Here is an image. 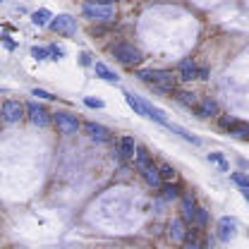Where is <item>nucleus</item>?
Returning <instances> with one entry per match:
<instances>
[{"label":"nucleus","mask_w":249,"mask_h":249,"mask_svg":"<svg viewBox=\"0 0 249 249\" xmlns=\"http://www.w3.org/2000/svg\"><path fill=\"white\" fill-rule=\"evenodd\" d=\"M237 235V220L230 216H223L218 220V240L220 242H230Z\"/></svg>","instance_id":"423d86ee"},{"label":"nucleus","mask_w":249,"mask_h":249,"mask_svg":"<svg viewBox=\"0 0 249 249\" xmlns=\"http://www.w3.org/2000/svg\"><path fill=\"white\" fill-rule=\"evenodd\" d=\"M196 115H199V118H211V115H218L216 101H211V98H204V101L199 103V108H196Z\"/></svg>","instance_id":"2eb2a0df"},{"label":"nucleus","mask_w":249,"mask_h":249,"mask_svg":"<svg viewBox=\"0 0 249 249\" xmlns=\"http://www.w3.org/2000/svg\"><path fill=\"white\" fill-rule=\"evenodd\" d=\"M51 51H53V60H58V58H62V55H65V51H62V48H58V46H51Z\"/></svg>","instance_id":"473e14b6"},{"label":"nucleus","mask_w":249,"mask_h":249,"mask_svg":"<svg viewBox=\"0 0 249 249\" xmlns=\"http://www.w3.org/2000/svg\"><path fill=\"white\" fill-rule=\"evenodd\" d=\"M168 237L173 240V242H185V237H187V230H185V220L182 218H175L170 225H168Z\"/></svg>","instance_id":"1a4fd4ad"},{"label":"nucleus","mask_w":249,"mask_h":249,"mask_svg":"<svg viewBox=\"0 0 249 249\" xmlns=\"http://www.w3.org/2000/svg\"><path fill=\"white\" fill-rule=\"evenodd\" d=\"M209 160H213L216 165H220V170H230V165H228V160H225V156L223 154H209Z\"/></svg>","instance_id":"b1692460"},{"label":"nucleus","mask_w":249,"mask_h":249,"mask_svg":"<svg viewBox=\"0 0 249 249\" xmlns=\"http://www.w3.org/2000/svg\"><path fill=\"white\" fill-rule=\"evenodd\" d=\"M51 19H55V17H53L51 10H46V7H41V10H36V12L31 15V22H34L36 27H46Z\"/></svg>","instance_id":"f3484780"},{"label":"nucleus","mask_w":249,"mask_h":249,"mask_svg":"<svg viewBox=\"0 0 249 249\" xmlns=\"http://www.w3.org/2000/svg\"><path fill=\"white\" fill-rule=\"evenodd\" d=\"M31 96H38V98H48V101H51V98H55L53 93L43 91V89H34V91H31Z\"/></svg>","instance_id":"2f4dec72"},{"label":"nucleus","mask_w":249,"mask_h":249,"mask_svg":"<svg viewBox=\"0 0 249 249\" xmlns=\"http://www.w3.org/2000/svg\"><path fill=\"white\" fill-rule=\"evenodd\" d=\"M93 72H96V77H101L103 82H110V84H115V82L120 79V77H118L108 65H103V62H96V65H93Z\"/></svg>","instance_id":"ddd939ff"},{"label":"nucleus","mask_w":249,"mask_h":249,"mask_svg":"<svg viewBox=\"0 0 249 249\" xmlns=\"http://www.w3.org/2000/svg\"><path fill=\"white\" fill-rule=\"evenodd\" d=\"M242 196H245V199L249 201V189H242Z\"/></svg>","instance_id":"f704fd0d"},{"label":"nucleus","mask_w":249,"mask_h":249,"mask_svg":"<svg viewBox=\"0 0 249 249\" xmlns=\"http://www.w3.org/2000/svg\"><path fill=\"white\" fill-rule=\"evenodd\" d=\"M82 12L89 19H96V22H110L115 17V7L113 5H101V2H84Z\"/></svg>","instance_id":"7ed1b4c3"},{"label":"nucleus","mask_w":249,"mask_h":249,"mask_svg":"<svg viewBox=\"0 0 249 249\" xmlns=\"http://www.w3.org/2000/svg\"><path fill=\"white\" fill-rule=\"evenodd\" d=\"M237 123H240V120H235V118H220V127H225V129H230V132L237 127Z\"/></svg>","instance_id":"c85d7f7f"},{"label":"nucleus","mask_w":249,"mask_h":249,"mask_svg":"<svg viewBox=\"0 0 249 249\" xmlns=\"http://www.w3.org/2000/svg\"><path fill=\"white\" fill-rule=\"evenodd\" d=\"M142 173H144V180H146V182H149L151 187H160L163 178H160V170H158L156 165H149V168H144Z\"/></svg>","instance_id":"dca6fc26"},{"label":"nucleus","mask_w":249,"mask_h":249,"mask_svg":"<svg viewBox=\"0 0 249 249\" xmlns=\"http://www.w3.org/2000/svg\"><path fill=\"white\" fill-rule=\"evenodd\" d=\"M84 132L91 137L93 142H108L110 139V132L103 127V124H96V123H84Z\"/></svg>","instance_id":"9d476101"},{"label":"nucleus","mask_w":249,"mask_h":249,"mask_svg":"<svg viewBox=\"0 0 249 249\" xmlns=\"http://www.w3.org/2000/svg\"><path fill=\"white\" fill-rule=\"evenodd\" d=\"M134 158H137V168H139V170H144V168L154 165V163H151V156H149V151H146V149H137Z\"/></svg>","instance_id":"aec40b11"},{"label":"nucleus","mask_w":249,"mask_h":249,"mask_svg":"<svg viewBox=\"0 0 249 249\" xmlns=\"http://www.w3.org/2000/svg\"><path fill=\"white\" fill-rule=\"evenodd\" d=\"M137 77L149 82L151 87L160 89V91H173L175 84H178V77L173 72H163V70H139Z\"/></svg>","instance_id":"f03ea898"},{"label":"nucleus","mask_w":249,"mask_h":249,"mask_svg":"<svg viewBox=\"0 0 249 249\" xmlns=\"http://www.w3.org/2000/svg\"><path fill=\"white\" fill-rule=\"evenodd\" d=\"M27 113H29V120L34 124H38V127H46V124H48V113H46L41 106L31 103V106H27Z\"/></svg>","instance_id":"9b49d317"},{"label":"nucleus","mask_w":249,"mask_h":249,"mask_svg":"<svg viewBox=\"0 0 249 249\" xmlns=\"http://www.w3.org/2000/svg\"><path fill=\"white\" fill-rule=\"evenodd\" d=\"M24 106L19 103V101H5L2 103V120L7 124H12V123H19L22 118H24Z\"/></svg>","instance_id":"39448f33"},{"label":"nucleus","mask_w":249,"mask_h":249,"mask_svg":"<svg viewBox=\"0 0 249 249\" xmlns=\"http://www.w3.org/2000/svg\"><path fill=\"white\" fill-rule=\"evenodd\" d=\"M158 170H160V178H163L165 182H173V180H175V175H178V173H175V168H170V165H160Z\"/></svg>","instance_id":"5701e85b"},{"label":"nucleus","mask_w":249,"mask_h":249,"mask_svg":"<svg viewBox=\"0 0 249 249\" xmlns=\"http://www.w3.org/2000/svg\"><path fill=\"white\" fill-rule=\"evenodd\" d=\"M235 137H242V139H249V123H237V127L232 129Z\"/></svg>","instance_id":"393cba45"},{"label":"nucleus","mask_w":249,"mask_h":249,"mask_svg":"<svg viewBox=\"0 0 249 249\" xmlns=\"http://www.w3.org/2000/svg\"><path fill=\"white\" fill-rule=\"evenodd\" d=\"M175 98L182 103V106H189V108H199V101H196V93H189V91H178Z\"/></svg>","instance_id":"6ab92c4d"},{"label":"nucleus","mask_w":249,"mask_h":249,"mask_svg":"<svg viewBox=\"0 0 249 249\" xmlns=\"http://www.w3.org/2000/svg\"><path fill=\"white\" fill-rule=\"evenodd\" d=\"M232 180L242 187V189H249V175H242V173H232Z\"/></svg>","instance_id":"bb28decb"},{"label":"nucleus","mask_w":249,"mask_h":249,"mask_svg":"<svg viewBox=\"0 0 249 249\" xmlns=\"http://www.w3.org/2000/svg\"><path fill=\"white\" fill-rule=\"evenodd\" d=\"M182 249H201V242H199V237H196V240L187 237V242L182 245Z\"/></svg>","instance_id":"7c9ffc66"},{"label":"nucleus","mask_w":249,"mask_h":249,"mask_svg":"<svg viewBox=\"0 0 249 249\" xmlns=\"http://www.w3.org/2000/svg\"><path fill=\"white\" fill-rule=\"evenodd\" d=\"M206 220H209L206 209H196V218H194V223H196V225H206Z\"/></svg>","instance_id":"cd10ccee"},{"label":"nucleus","mask_w":249,"mask_h":249,"mask_svg":"<svg viewBox=\"0 0 249 249\" xmlns=\"http://www.w3.org/2000/svg\"><path fill=\"white\" fill-rule=\"evenodd\" d=\"M55 124H58V129L62 134H74L79 129V120L70 113H55Z\"/></svg>","instance_id":"6e6552de"},{"label":"nucleus","mask_w":249,"mask_h":249,"mask_svg":"<svg viewBox=\"0 0 249 249\" xmlns=\"http://www.w3.org/2000/svg\"><path fill=\"white\" fill-rule=\"evenodd\" d=\"M31 55H34L36 60H48V58H53V51H51V46H48V48L34 46V48H31Z\"/></svg>","instance_id":"412c9836"},{"label":"nucleus","mask_w":249,"mask_h":249,"mask_svg":"<svg viewBox=\"0 0 249 249\" xmlns=\"http://www.w3.org/2000/svg\"><path fill=\"white\" fill-rule=\"evenodd\" d=\"M199 79H209V70L206 67H199Z\"/></svg>","instance_id":"72a5a7b5"},{"label":"nucleus","mask_w":249,"mask_h":249,"mask_svg":"<svg viewBox=\"0 0 249 249\" xmlns=\"http://www.w3.org/2000/svg\"><path fill=\"white\" fill-rule=\"evenodd\" d=\"M134 154H137L134 139H132V137H123V139H120V156H123V158H132Z\"/></svg>","instance_id":"a211bd4d"},{"label":"nucleus","mask_w":249,"mask_h":249,"mask_svg":"<svg viewBox=\"0 0 249 249\" xmlns=\"http://www.w3.org/2000/svg\"><path fill=\"white\" fill-rule=\"evenodd\" d=\"M180 79L182 82H192V79H199V67L192 60H185L180 65Z\"/></svg>","instance_id":"4468645a"},{"label":"nucleus","mask_w":249,"mask_h":249,"mask_svg":"<svg viewBox=\"0 0 249 249\" xmlns=\"http://www.w3.org/2000/svg\"><path fill=\"white\" fill-rule=\"evenodd\" d=\"M178 196H180V192H178V187L175 185H165L163 187V199H168V201H170V199H178Z\"/></svg>","instance_id":"a878e982"},{"label":"nucleus","mask_w":249,"mask_h":249,"mask_svg":"<svg viewBox=\"0 0 249 249\" xmlns=\"http://www.w3.org/2000/svg\"><path fill=\"white\" fill-rule=\"evenodd\" d=\"M194 218H196L194 196H192V194H185V196H182V220H185V223H192Z\"/></svg>","instance_id":"f8f14e48"},{"label":"nucleus","mask_w":249,"mask_h":249,"mask_svg":"<svg viewBox=\"0 0 249 249\" xmlns=\"http://www.w3.org/2000/svg\"><path fill=\"white\" fill-rule=\"evenodd\" d=\"M98 2H101V5H110L113 0H98Z\"/></svg>","instance_id":"c9c22d12"},{"label":"nucleus","mask_w":249,"mask_h":249,"mask_svg":"<svg viewBox=\"0 0 249 249\" xmlns=\"http://www.w3.org/2000/svg\"><path fill=\"white\" fill-rule=\"evenodd\" d=\"M51 29L58 31V34H65V36H72L77 31V22L70 17V15H58L53 22H51Z\"/></svg>","instance_id":"0eeeda50"},{"label":"nucleus","mask_w":249,"mask_h":249,"mask_svg":"<svg viewBox=\"0 0 249 249\" xmlns=\"http://www.w3.org/2000/svg\"><path fill=\"white\" fill-rule=\"evenodd\" d=\"M84 103H87L89 108H103V101H101V98H91V96H87Z\"/></svg>","instance_id":"c756f323"},{"label":"nucleus","mask_w":249,"mask_h":249,"mask_svg":"<svg viewBox=\"0 0 249 249\" xmlns=\"http://www.w3.org/2000/svg\"><path fill=\"white\" fill-rule=\"evenodd\" d=\"M124 101H127V106H129L137 115L149 118V120H156V123H160V124H168V120H165V113H163L160 108L151 106V103L142 101L139 96H134V93H124Z\"/></svg>","instance_id":"f257e3e1"},{"label":"nucleus","mask_w":249,"mask_h":249,"mask_svg":"<svg viewBox=\"0 0 249 249\" xmlns=\"http://www.w3.org/2000/svg\"><path fill=\"white\" fill-rule=\"evenodd\" d=\"M168 127H170L173 132H178V134H180L182 139H187V142H192V144H201V139H199V137H192V134H189L187 129H182V127H178V124H170V123H168Z\"/></svg>","instance_id":"4be33fe9"},{"label":"nucleus","mask_w":249,"mask_h":249,"mask_svg":"<svg viewBox=\"0 0 249 249\" xmlns=\"http://www.w3.org/2000/svg\"><path fill=\"white\" fill-rule=\"evenodd\" d=\"M113 55H115L120 62H124V65H134V62L144 60L142 51H139V48H134L132 43H124V41L113 46Z\"/></svg>","instance_id":"20e7f679"}]
</instances>
